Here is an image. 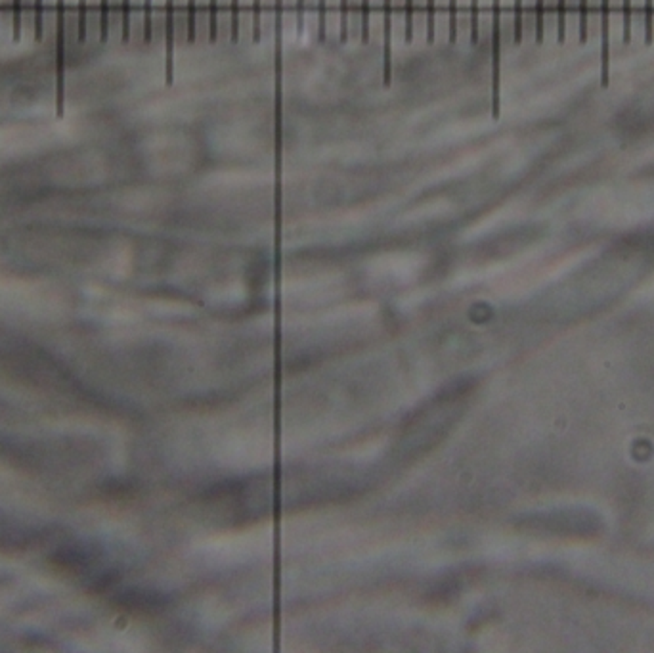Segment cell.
I'll return each instance as SVG.
<instances>
[{"label": "cell", "mask_w": 654, "mask_h": 653, "mask_svg": "<svg viewBox=\"0 0 654 653\" xmlns=\"http://www.w3.org/2000/svg\"><path fill=\"white\" fill-rule=\"evenodd\" d=\"M393 0H383V85L393 83Z\"/></svg>", "instance_id": "6da1fadb"}, {"label": "cell", "mask_w": 654, "mask_h": 653, "mask_svg": "<svg viewBox=\"0 0 654 653\" xmlns=\"http://www.w3.org/2000/svg\"><path fill=\"white\" fill-rule=\"evenodd\" d=\"M610 81V0H601V85Z\"/></svg>", "instance_id": "7a4b0ae2"}, {"label": "cell", "mask_w": 654, "mask_h": 653, "mask_svg": "<svg viewBox=\"0 0 654 653\" xmlns=\"http://www.w3.org/2000/svg\"><path fill=\"white\" fill-rule=\"evenodd\" d=\"M165 81H174V0H167L165 10Z\"/></svg>", "instance_id": "3957f363"}, {"label": "cell", "mask_w": 654, "mask_h": 653, "mask_svg": "<svg viewBox=\"0 0 654 653\" xmlns=\"http://www.w3.org/2000/svg\"><path fill=\"white\" fill-rule=\"evenodd\" d=\"M240 0H230V39L232 42L240 41Z\"/></svg>", "instance_id": "277c9868"}, {"label": "cell", "mask_w": 654, "mask_h": 653, "mask_svg": "<svg viewBox=\"0 0 654 653\" xmlns=\"http://www.w3.org/2000/svg\"><path fill=\"white\" fill-rule=\"evenodd\" d=\"M557 39L567 41V0H557Z\"/></svg>", "instance_id": "5b68a950"}, {"label": "cell", "mask_w": 654, "mask_h": 653, "mask_svg": "<svg viewBox=\"0 0 654 653\" xmlns=\"http://www.w3.org/2000/svg\"><path fill=\"white\" fill-rule=\"evenodd\" d=\"M448 14H450V20H448V41H450V44H455V41H457V0H450L448 2Z\"/></svg>", "instance_id": "8992f818"}, {"label": "cell", "mask_w": 654, "mask_h": 653, "mask_svg": "<svg viewBox=\"0 0 654 653\" xmlns=\"http://www.w3.org/2000/svg\"><path fill=\"white\" fill-rule=\"evenodd\" d=\"M44 35V0H35V41H42Z\"/></svg>", "instance_id": "52a82bcc"}, {"label": "cell", "mask_w": 654, "mask_h": 653, "mask_svg": "<svg viewBox=\"0 0 654 653\" xmlns=\"http://www.w3.org/2000/svg\"><path fill=\"white\" fill-rule=\"evenodd\" d=\"M109 0H100V41L109 39Z\"/></svg>", "instance_id": "ba28073f"}, {"label": "cell", "mask_w": 654, "mask_h": 653, "mask_svg": "<svg viewBox=\"0 0 654 653\" xmlns=\"http://www.w3.org/2000/svg\"><path fill=\"white\" fill-rule=\"evenodd\" d=\"M121 35H123V42H128L130 39V0H123L121 4Z\"/></svg>", "instance_id": "9c48e42d"}, {"label": "cell", "mask_w": 654, "mask_h": 653, "mask_svg": "<svg viewBox=\"0 0 654 653\" xmlns=\"http://www.w3.org/2000/svg\"><path fill=\"white\" fill-rule=\"evenodd\" d=\"M12 39L13 42L21 39V0H12Z\"/></svg>", "instance_id": "30bf717a"}, {"label": "cell", "mask_w": 654, "mask_h": 653, "mask_svg": "<svg viewBox=\"0 0 654 653\" xmlns=\"http://www.w3.org/2000/svg\"><path fill=\"white\" fill-rule=\"evenodd\" d=\"M513 41L514 44H521L522 42V0H514Z\"/></svg>", "instance_id": "8fae6325"}, {"label": "cell", "mask_w": 654, "mask_h": 653, "mask_svg": "<svg viewBox=\"0 0 654 653\" xmlns=\"http://www.w3.org/2000/svg\"><path fill=\"white\" fill-rule=\"evenodd\" d=\"M77 39L85 42L87 39V0H79V14H77Z\"/></svg>", "instance_id": "7c38bea8"}, {"label": "cell", "mask_w": 654, "mask_h": 653, "mask_svg": "<svg viewBox=\"0 0 654 653\" xmlns=\"http://www.w3.org/2000/svg\"><path fill=\"white\" fill-rule=\"evenodd\" d=\"M154 37V20H152V0H144V42L149 44Z\"/></svg>", "instance_id": "4fadbf2b"}, {"label": "cell", "mask_w": 654, "mask_h": 653, "mask_svg": "<svg viewBox=\"0 0 654 653\" xmlns=\"http://www.w3.org/2000/svg\"><path fill=\"white\" fill-rule=\"evenodd\" d=\"M434 28H436V0H427V42H434Z\"/></svg>", "instance_id": "5bb4252c"}, {"label": "cell", "mask_w": 654, "mask_h": 653, "mask_svg": "<svg viewBox=\"0 0 654 653\" xmlns=\"http://www.w3.org/2000/svg\"><path fill=\"white\" fill-rule=\"evenodd\" d=\"M195 0H187V42L190 44H194L195 42V35H197V29H195Z\"/></svg>", "instance_id": "9a60e30c"}, {"label": "cell", "mask_w": 654, "mask_h": 653, "mask_svg": "<svg viewBox=\"0 0 654 653\" xmlns=\"http://www.w3.org/2000/svg\"><path fill=\"white\" fill-rule=\"evenodd\" d=\"M218 37V0H211V20H209V41L214 42Z\"/></svg>", "instance_id": "2e32d148"}, {"label": "cell", "mask_w": 654, "mask_h": 653, "mask_svg": "<svg viewBox=\"0 0 654 653\" xmlns=\"http://www.w3.org/2000/svg\"><path fill=\"white\" fill-rule=\"evenodd\" d=\"M339 41L347 44L348 41V0H340V31Z\"/></svg>", "instance_id": "e0dca14e"}, {"label": "cell", "mask_w": 654, "mask_h": 653, "mask_svg": "<svg viewBox=\"0 0 654 653\" xmlns=\"http://www.w3.org/2000/svg\"><path fill=\"white\" fill-rule=\"evenodd\" d=\"M479 0H471V42H479Z\"/></svg>", "instance_id": "ac0fdd59"}, {"label": "cell", "mask_w": 654, "mask_h": 653, "mask_svg": "<svg viewBox=\"0 0 654 653\" xmlns=\"http://www.w3.org/2000/svg\"><path fill=\"white\" fill-rule=\"evenodd\" d=\"M653 0H645V44L653 42Z\"/></svg>", "instance_id": "d6986e66"}, {"label": "cell", "mask_w": 654, "mask_h": 653, "mask_svg": "<svg viewBox=\"0 0 654 653\" xmlns=\"http://www.w3.org/2000/svg\"><path fill=\"white\" fill-rule=\"evenodd\" d=\"M588 42V0H580V44Z\"/></svg>", "instance_id": "ffe728a7"}, {"label": "cell", "mask_w": 654, "mask_h": 653, "mask_svg": "<svg viewBox=\"0 0 654 653\" xmlns=\"http://www.w3.org/2000/svg\"><path fill=\"white\" fill-rule=\"evenodd\" d=\"M543 0H536V42H543Z\"/></svg>", "instance_id": "44dd1931"}, {"label": "cell", "mask_w": 654, "mask_h": 653, "mask_svg": "<svg viewBox=\"0 0 654 653\" xmlns=\"http://www.w3.org/2000/svg\"><path fill=\"white\" fill-rule=\"evenodd\" d=\"M624 42H631V0H624Z\"/></svg>", "instance_id": "7402d4cb"}, {"label": "cell", "mask_w": 654, "mask_h": 653, "mask_svg": "<svg viewBox=\"0 0 654 653\" xmlns=\"http://www.w3.org/2000/svg\"><path fill=\"white\" fill-rule=\"evenodd\" d=\"M261 0H253V42L261 41Z\"/></svg>", "instance_id": "603a6c76"}, {"label": "cell", "mask_w": 654, "mask_h": 653, "mask_svg": "<svg viewBox=\"0 0 654 653\" xmlns=\"http://www.w3.org/2000/svg\"><path fill=\"white\" fill-rule=\"evenodd\" d=\"M369 41V0H362V42Z\"/></svg>", "instance_id": "cb8c5ba5"}, {"label": "cell", "mask_w": 654, "mask_h": 653, "mask_svg": "<svg viewBox=\"0 0 654 653\" xmlns=\"http://www.w3.org/2000/svg\"><path fill=\"white\" fill-rule=\"evenodd\" d=\"M414 39V0H406V42Z\"/></svg>", "instance_id": "d4e9b609"}, {"label": "cell", "mask_w": 654, "mask_h": 653, "mask_svg": "<svg viewBox=\"0 0 654 653\" xmlns=\"http://www.w3.org/2000/svg\"><path fill=\"white\" fill-rule=\"evenodd\" d=\"M320 2V29H318V39L321 42L326 41V23H327V0H318Z\"/></svg>", "instance_id": "484cf974"}, {"label": "cell", "mask_w": 654, "mask_h": 653, "mask_svg": "<svg viewBox=\"0 0 654 653\" xmlns=\"http://www.w3.org/2000/svg\"><path fill=\"white\" fill-rule=\"evenodd\" d=\"M56 14L58 31H66V0H56Z\"/></svg>", "instance_id": "4316f807"}, {"label": "cell", "mask_w": 654, "mask_h": 653, "mask_svg": "<svg viewBox=\"0 0 654 653\" xmlns=\"http://www.w3.org/2000/svg\"><path fill=\"white\" fill-rule=\"evenodd\" d=\"M297 29L299 35L304 31V0H297Z\"/></svg>", "instance_id": "83f0119b"}]
</instances>
